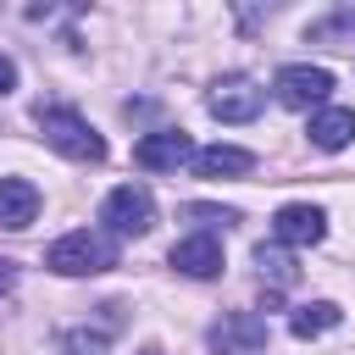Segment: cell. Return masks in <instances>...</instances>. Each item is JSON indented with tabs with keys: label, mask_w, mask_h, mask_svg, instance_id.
Listing matches in <instances>:
<instances>
[{
	"label": "cell",
	"mask_w": 355,
	"mask_h": 355,
	"mask_svg": "<svg viewBox=\"0 0 355 355\" xmlns=\"http://www.w3.org/2000/svg\"><path fill=\"white\" fill-rule=\"evenodd\" d=\"M172 266L189 272V277H216V272H222V244H216L211 233L178 239V244H172Z\"/></svg>",
	"instance_id": "obj_9"
},
{
	"label": "cell",
	"mask_w": 355,
	"mask_h": 355,
	"mask_svg": "<svg viewBox=\"0 0 355 355\" xmlns=\"http://www.w3.org/2000/svg\"><path fill=\"white\" fill-rule=\"evenodd\" d=\"M205 105H211V116H222V122H250V116H261L266 94H261L255 78H222V83L205 94Z\"/></svg>",
	"instance_id": "obj_5"
},
{
	"label": "cell",
	"mask_w": 355,
	"mask_h": 355,
	"mask_svg": "<svg viewBox=\"0 0 355 355\" xmlns=\"http://www.w3.org/2000/svg\"><path fill=\"white\" fill-rule=\"evenodd\" d=\"M33 122H39L44 144H55V150L72 155V161H100V155H105V139H100L78 111H67V105H33Z\"/></svg>",
	"instance_id": "obj_2"
},
{
	"label": "cell",
	"mask_w": 355,
	"mask_h": 355,
	"mask_svg": "<svg viewBox=\"0 0 355 355\" xmlns=\"http://www.w3.org/2000/svg\"><path fill=\"white\" fill-rule=\"evenodd\" d=\"M349 139H355V111L333 105V111H316L311 116V144L316 150H344Z\"/></svg>",
	"instance_id": "obj_12"
},
{
	"label": "cell",
	"mask_w": 355,
	"mask_h": 355,
	"mask_svg": "<svg viewBox=\"0 0 355 355\" xmlns=\"http://www.w3.org/2000/svg\"><path fill=\"white\" fill-rule=\"evenodd\" d=\"M100 222H105L111 233H122V239L150 233V227H155V200H150V189H144V183H122V189H111L105 205H100Z\"/></svg>",
	"instance_id": "obj_3"
},
{
	"label": "cell",
	"mask_w": 355,
	"mask_h": 355,
	"mask_svg": "<svg viewBox=\"0 0 355 355\" xmlns=\"http://www.w3.org/2000/svg\"><path fill=\"white\" fill-rule=\"evenodd\" d=\"M211 349L216 355H261L266 349V322L250 316V311H233L211 327Z\"/></svg>",
	"instance_id": "obj_7"
},
{
	"label": "cell",
	"mask_w": 355,
	"mask_h": 355,
	"mask_svg": "<svg viewBox=\"0 0 355 355\" xmlns=\"http://www.w3.org/2000/svg\"><path fill=\"white\" fill-rule=\"evenodd\" d=\"M139 355H161V349H139Z\"/></svg>",
	"instance_id": "obj_19"
},
{
	"label": "cell",
	"mask_w": 355,
	"mask_h": 355,
	"mask_svg": "<svg viewBox=\"0 0 355 355\" xmlns=\"http://www.w3.org/2000/svg\"><path fill=\"white\" fill-rule=\"evenodd\" d=\"M133 161H139L144 172H178L183 161H194V144H189L183 128H161V133H144V139L133 144Z\"/></svg>",
	"instance_id": "obj_6"
},
{
	"label": "cell",
	"mask_w": 355,
	"mask_h": 355,
	"mask_svg": "<svg viewBox=\"0 0 355 355\" xmlns=\"http://www.w3.org/2000/svg\"><path fill=\"white\" fill-rule=\"evenodd\" d=\"M344 322V311L333 305V300H316V305H300L294 316H288V327H294V338H316V333H327V327H338Z\"/></svg>",
	"instance_id": "obj_13"
},
{
	"label": "cell",
	"mask_w": 355,
	"mask_h": 355,
	"mask_svg": "<svg viewBox=\"0 0 355 355\" xmlns=\"http://www.w3.org/2000/svg\"><path fill=\"white\" fill-rule=\"evenodd\" d=\"M39 216V189L28 178H0V227H28Z\"/></svg>",
	"instance_id": "obj_10"
},
{
	"label": "cell",
	"mask_w": 355,
	"mask_h": 355,
	"mask_svg": "<svg viewBox=\"0 0 355 355\" xmlns=\"http://www.w3.org/2000/svg\"><path fill=\"white\" fill-rule=\"evenodd\" d=\"M272 239L277 244H322L327 239V216L316 205H283L272 216Z\"/></svg>",
	"instance_id": "obj_8"
},
{
	"label": "cell",
	"mask_w": 355,
	"mask_h": 355,
	"mask_svg": "<svg viewBox=\"0 0 355 355\" xmlns=\"http://www.w3.org/2000/svg\"><path fill=\"white\" fill-rule=\"evenodd\" d=\"M255 261H261V277H272V283H294V261H288L277 244H261Z\"/></svg>",
	"instance_id": "obj_14"
},
{
	"label": "cell",
	"mask_w": 355,
	"mask_h": 355,
	"mask_svg": "<svg viewBox=\"0 0 355 355\" xmlns=\"http://www.w3.org/2000/svg\"><path fill=\"white\" fill-rule=\"evenodd\" d=\"M11 283H17V266H11V261H0V294H6Z\"/></svg>",
	"instance_id": "obj_18"
},
{
	"label": "cell",
	"mask_w": 355,
	"mask_h": 355,
	"mask_svg": "<svg viewBox=\"0 0 355 355\" xmlns=\"http://www.w3.org/2000/svg\"><path fill=\"white\" fill-rule=\"evenodd\" d=\"M255 166L250 150H233V144H211V150H194V172L200 178H244Z\"/></svg>",
	"instance_id": "obj_11"
},
{
	"label": "cell",
	"mask_w": 355,
	"mask_h": 355,
	"mask_svg": "<svg viewBox=\"0 0 355 355\" xmlns=\"http://www.w3.org/2000/svg\"><path fill=\"white\" fill-rule=\"evenodd\" d=\"M333 94V72L327 67H283L277 72V100L288 111H311Z\"/></svg>",
	"instance_id": "obj_4"
},
{
	"label": "cell",
	"mask_w": 355,
	"mask_h": 355,
	"mask_svg": "<svg viewBox=\"0 0 355 355\" xmlns=\"http://www.w3.org/2000/svg\"><path fill=\"white\" fill-rule=\"evenodd\" d=\"M44 266H50V272H61V277L111 272V266H116V239L89 233V227H72V233H61V239L44 250Z\"/></svg>",
	"instance_id": "obj_1"
},
{
	"label": "cell",
	"mask_w": 355,
	"mask_h": 355,
	"mask_svg": "<svg viewBox=\"0 0 355 355\" xmlns=\"http://www.w3.org/2000/svg\"><path fill=\"white\" fill-rule=\"evenodd\" d=\"M183 216H189V222H205V227H216V222H222V227L239 222V211H222V205H183Z\"/></svg>",
	"instance_id": "obj_16"
},
{
	"label": "cell",
	"mask_w": 355,
	"mask_h": 355,
	"mask_svg": "<svg viewBox=\"0 0 355 355\" xmlns=\"http://www.w3.org/2000/svg\"><path fill=\"white\" fill-rule=\"evenodd\" d=\"M105 349H111V338H105V333H89V327L61 333V355H105Z\"/></svg>",
	"instance_id": "obj_15"
},
{
	"label": "cell",
	"mask_w": 355,
	"mask_h": 355,
	"mask_svg": "<svg viewBox=\"0 0 355 355\" xmlns=\"http://www.w3.org/2000/svg\"><path fill=\"white\" fill-rule=\"evenodd\" d=\"M11 89H17V61L0 55V94H11Z\"/></svg>",
	"instance_id": "obj_17"
}]
</instances>
